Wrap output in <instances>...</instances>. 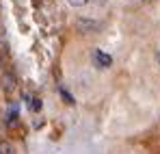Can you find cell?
Returning <instances> with one entry per match:
<instances>
[{
  "label": "cell",
  "instance_id": "1",
  "mask_svg": "<svg viewBox=\"0 0 160 154\" xmlns=\"http://www.w3.org/2000/svg\"><path fill=\"white\" fill-rule=\"evenodd\" d=\"M100 26L102 24L98 20H91V18H78V22H76V28L80 33H98Z\"/></svg>",
  "mask_w": 160,
  "mask_h": 154
},
{
  "label": "cell",
  "instance_id": "2",
  "mask_svg": "<svg viewBox=\"0 0 160 154\" xmlns=\"http://www.w3.org/2000/svg\"><path fill=\"white\" fill-rule=\"evenodd\" d=\"M93 63L100 70H108L112 65V56L106 54V52H102V50H93Z\"/></svg>",
  "mask_w": 160,
  "mask_h": 154
},
{
  "label": "cell",
  "instance_id": "3",
  "mask_svg": "<svg viewBox=\"0 0 160 154\" xmlns=\"http://www.w3.org/2000/svg\"><path fill=\"white\" fill-rule=\"evenodd\" d=\"M2 85H4L7 91H13L15 89V74L13 72H4L2 74Z\"/></svg>",
  "mask_w": 160,
  "mask_h": 154
},
{
  "label": "cell",
  "instance_id": "4",
  "mask_svg": "<svg viewBox=\"0 0 160 154\" xmlns=\"http://www.w3.org/2000/svg\"><path fill=\"white\" fill-rule=\"evenodd\" d=\"M0 154H15L13 143H11V141H7V139H2V141H0Z\"/></svg>",
  "mask_w": 160,
  "mask_h": 154
},
{
  "label": "cell",
  "instance_id": "5",
  "mask_svg": "<svg viewBox=\"0 0 160 154\" xmlns=\"http://www.w3.org/2000/svg\"><path fill=\"white\" fill-rule=\"evenodd\" d=\"M18 124H20L18 113H15V111H11V113H9V117H7V126H9V128H15Z\"/></svg>",
  "mask_w": 160,
  "mask_h": 154
},
{
  "label": "cell",
  "instance_id": "6",
  "mask_svg": "<svg viewBox=\"0 0 160 154\" xmlns=\"http://www.w3.org/2000/svg\"><path fill=\"white\" fill-rule=\"evenodd\" d=\"M28 106H30L32 111H41V106H43V102H41L39 98H30V100H28Z\"/></svg>",
  "mask_w": 160,
  "mask_h": 154
},
{
  "label": "cell",
  "instance_id": "7",
  "mask_svg": "<svg viewBox=\"0 0 160 154\" xmlns=\"http://www.w3.org/2000/svg\"><path fill=\"white\" fill-rule=\"evenodd\" d=\"M69 2V7H74V9H80V7H84L89 0H67Z\"/></svg>",
  "mask_w": 160,
  "mask_h": 154
},
{
  "label": "cell",
  "instance_id": "8",
  "mask_svg": "<svg viewBox=\"0 0 160 154\" xmlns=\"http://www.w3.org/2000/svg\"><path fill=\"white\" fill-rule=\"evenodd\" d=\"M61 96H63V100H65L67 104H74V98H72V96H69L65 89H61Z\"/></svg>",
  "mask_w": 160,
  "mask_h": 154
},
{
  "label": "cell",
  "instance_id": "9",
  "mask_svg": "<svg viewBox=\"0 0 160 154\" xmlns=\"http://www.w3.org/2000/svg\"><path fill=\"white\" fill-rule=\"evenodd\" d=\"M95 2H98V4H104V2H106V0H95Z\"/></svg>",
  "mask_w": 160,
  "mask_h": 154
},
{
  "label": "cell",
  "instance_id": "10",
  "mask_svg": "<svg viewBox=\"0 0 160 154\" xmlns=\"http://www.w3.org/2000/svg\"><path fill=\"white\" fill-rule=\"evenodd\" d=\"M0 67H2V56H0Z\"/></svg>",
  "mask_w": 160,
  "mask_h": 154
},
{
  "label": "cell",
  "instance_id": "11",
  "mask_svg": "<svg viewBox=\"0 0 160 154\" xmlns=\"http://www.w3.org/2000/svg\"><path fill=\"white\" fill-rule=\"evenodd\" d=\"M158 61H160V52H158Z\"/></svg>",
  "mask_w": 160,
  "mask_h": 154
}]
</instances>
